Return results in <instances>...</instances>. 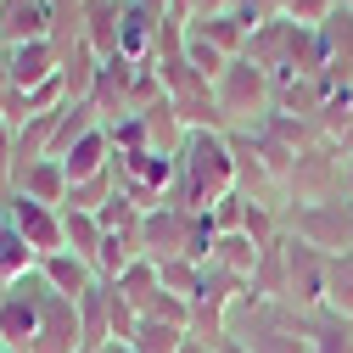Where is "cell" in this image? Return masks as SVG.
Returning <instances> with one entry per match:
<instances>
[{
	"mask_svg": "<svg viewBox=\"0 0 353 353\" xmlns=\"http://www.w3.org/2000/svg\"><path fill=\"white\" fill-rule=\"evenodd\" d=\"M34 270L46 275V286H51L57 297H73V303H79L84 292H96V286H101V275H96L84 258H73V252H51V258H39Z\"/></svg>",
	"mask_w": 353,
	"mask_h": 353,
	"instance_id": "obj_12",
	"label": "cell"
},
{
	"mask_svg": "<svg viewBox=\"0 0 353 353\" xmlns=\"http://www.w3.org/2000/svg\"><path fill=\"white\" fill-rule=\"evenodd\" d=\"M191 331L185 325H174V320H152V314H141V331H135V353H180V342H185Z\"/></svg>",
	"mask_w": 353,
	"mask_h": 353,
	"instance_id": "obj_22",
	"label": "cell"
},
{
	"mask_svg": "<svg viewBox=\"0 0 353 353\" xmlns=\"http://www.w3.org/2000/svg\"><path fill=\"white\" fill-rule=\"evenodd\" d=\"M191 230H196V213L163 202V208H152V213L141 219V252H146L152 263L191 258Z\"/></svg>",
	"mask_w": 353,
	"mask_h": 353,
	"instance_id": "obj_6",
	"label": "cell"
},
{
	"mask_svg": "<svg viewBox=\"0 0 353 353\" xmlns=\"http://www.w3.org/2000/svg\"><path fill=\"white\" fill-rule=\"evenodd\" d=\"M258 258H263V247H258L247 230H225V236L213 241V252H208L213 270H225V275H236V281H247V286H252V275H258Z\"/></svg>",
	"mask_w": 353,
	"mask_h": 353,
	"instance_id": "obj_14",
	"label": "cell"
},
{
	"mask_svg": "<svg viewBox=\"0 0 353 353\" xmlns=\"http://www.w3.org/2000/svg\"><path fill=\"white\" fill-rule=\"evenodd\" d=\"M12 90V73H6V57H0V96Z\"/></svg>",
	"mask_w": 353,
	"mask_h": 353,
	"instance_id": "obj_30",
	"label": "cell"
},
{
	"mask_svg": "<svg viewBox=\"0 0 353 353\" xmlns=\"http://www.w3.org/2000/svg\"><path fill=\"white\" fill-rule=\"evenodd\" d=\"M101 353H135V347H129V342H107Z\"/></svg>",
	"mask_w": 353,
	"mask_h": 353,
	"instance_id": "obj_31",
	"label": "cell"
},
{
	"mask_svg": "<svg viewBox=\"0 0 353 353\" xmlns=\"http://www.w3.org/2000/svg\"><path fill=\"white\" fill-rule=\"evenodd\" d=\"M84 353H90V347H84Z\"/></svg>",
	"mask_w": 353,
	"mask_h": 353,
	"instance_id": "obj_34",
	"label": "cell"
},
{
	"mask_svg": "<svg viewBox=\"0 0 353 353\" xmlns=\"http://www.w3.org/2000/svg\"><path fill=\"white\" fill-rule=\"evenodd\" d=\"M0 39H6V46L51 39V12H46V0H0Z\"/></svg>",
	"mask_w": 353,
	"mask_h": 353,
	"instance_id": "obj_13",
	"label": "cell"
},
{
	"mask_svg": "<svg viewBox=\"0 0 353 353\" xmlns=\"http://www.w3.org/2000/svg\"><path fill=\"white\" fill-rule=\"evenodd\" d=\"M185 62H191L208 84H219V73L230 68V57H225V51H213L208 39H202V34H191V28H185Z\"/></svg>",
	"mask_w": 353,
	"mask_h": 353,
	"instance_id": "obj_25",
	"label": "cell"
},
{
	"mask_svg": "<svg viewBox=\"0 0 353 353\" xmlns=\"http://www.w3.org/2000/svg\"><path fill=\"white\" fill-rule=\"evenodd\" d=\"M0 51H6V39H0Z\"/></svg>",
	"mask_w": 353,
	"mask_h": 353,
	"instance_id": "obj_33",
	"label": "cell"
},
{
	"mask_svg": "<svg viewBox=\"0 0 353 353\" xmlns=\"http://www.w3.org/2000/svg\"><path fill=\"white\" fill-rule=\"evenodd\" d=\"M185 28H191V34H202L208 46H213V51H225L230 62H236V57H247V39H252V28H247L236 12H219V17H202V23H185Z\"/></svg>",
	"mask_w": 353,
	"mask_h": 353,
	"instance_id": "obj_17",
	"label": "cell"
},
{
	"mask_svg": "<svg viewBox=\"0 0 353 353\" xmlns=\"http://www.w3.org/2000/svg\"><path fill=\"white\" fill-rule=\"evenodd\" d=\"M0 353H12V347H6V342H0Z\"/></svg>",
	"mask_w": 353,
	"mask_h": 353,
	"instance_id": "obj_32",
	"label": "cell"
},
{
	"mask_svg": "<svg viewBox=\"0 0 353 353\" xmlns=\"http://www.w3.org/2000/svg\"><path fill=\"white\" fill-rule=\"evenodd\" d=\"M112 196H118V168H107V174H90V180L68 185V202H62V208H73V213H101Z\"/></svg>",
	"mask_w": 353,
	"mask_h": 353,
	"instance_id": "obj_21",
	"label": "cell"
},
{
	"mask_svg": "<svg viewBox=\"0 0 353 353\" xmlns=\"http://www.w3.org/2000/svg\"><path fill=\"white\" fill-rule=\"evenodd\" d=\"M0 292H6V286H0Z\"/></svg>",
	"mask_w": 353,
	"mask_h": 353,
	"instance_id": "obj_35",
	"label": "cell"
},
{
	"mask_svg": "<svg viewBox=\"0 0 353 353\" xmlns=\"http://www.w3.org/2000/svg\"><path fill=\"white\" fill-rule=\"evenodd\" d=\"M62 79H68V101H90L96 79H101V57H96L90 46H73V51L62 57Z\"/></svg>",
	"mask_w": 353,
	"mask_h": 353,
	"instance_id": "obj_19",
	"label": "cell"
},
{
	"mask_svg": "<svg viewBox=\"0 0 353 353\" xmlns=\"http://www.w3.org/2000/svg\"><path fill=\"white\" fill-rule=\"evenodd\" d=\"M342 196H347V202H353V157H347V163H342Z\"/></svg>",
	"mask_w": 353,
	"mask_h": 353,
	"instance_id": "obj_27",
	"label": "cell"
},
{
	"mask_svg": "<svg viewBox=\"0 0 353 353\" xmlns=\"http://www.w3.org/2000/svg\"><path fill=\"white\" fill-rule=\"evenodd\" d=\"M112 135H107V123L101 129H90L84 141H73V152L62 157V168H68V185H79V180H90V174H107L112 168Z\"/></svg>",
	"mask_w": 353,
	"mask_h": 353,
	"instance_id": "obj_15",
	"label": "cell"
},
{
	"mask_svg": "<svg viewBox=\"0 0 353 353\" xmlns=\"http://www.w3.org/2000/svg\"><path fill=\"white\" fill-rule=\"evenodd\" d=\"M180 353H213V347H208V342H196V336H185V342H180Z\"/></svg>",
	"mask_w": 353,
	"mask_h": 353,
	"instance_id": "obj_28",
	"label": "cell"
},
{
	"mask_svg": "<svg viewBox=\"0 0 353 353\" xmlns=\"http://www.w3.org/2000/svg\"><path fill=\"white\" fill-rule=\"evenodd\" d=\"M174 157H180V191H174V208L208 213L213 202H225L236 191V152H230L225 129H191L185 146Z\"/></svg>",
	"mask_w": 353,
	"mask_h": 353,
	"instance_id": "obj_1",
	"label": "cell"
},
{
	"mask_svg": "<svg viewBox=\"0 0 353 353\" xmlns=\"http://www.w3.org/2000/svg\"><path fill=\"white\" fill-rule=\"evenodd\" d=\"M101 241H107V230H101V219H96V213H73V208H62V247H68L73 258H84V263L96 270Z\"/></svg>",
	"mask_w": 353,
	"mask_h": 353,
	"instance_id": "obj_16",
	"label": "cell"
},
{
	"mask_svg": "<svg viewBox=\"0 0 353 353\" xmlns=\"http://www.w3.org/2000/svg\"><path fill=\"white\" fill-rule=\"evenodd\" d=\"M342 152L331 141H314V146H303L292 174H286V208H303V202H331L342 196Z\"/></svg>",
	"mask_w": 353,
	"mask_h": 353,
	"instance_id": "obj_4",
	"label": "cell"
},
{
	"mask_svg": "<svg viewBox=\"0 0 353 353\" xmlns=\"http://www.w3.org/2000/svg\"><path fill=\"white\" fill-rule=\"evenodd\" d=\"M79 325H84V347H90V353H101L112 342L107 336V286H96V292L79 297Z\"/></svg>",
	"mask_w": 353,
	"mask_h": 353,
	"instance_id": "obj_23",
	"label": "cell"
},
{
	"mask_svg": "<svg viewBox=\"0 0 353 353\" xmlns=\"http://www.w3.org/2000/svg\"><path fill=\"white\" fill-rule=\"evenodd\" d=\"M286 308H297V314H314V308H325V270L331 258L303 247L292 230H286Z\"/></svg>",
	"mask_w": 353,
	"mask_h": 353,
	"instance_id": "obj_5",
	"label": "cell"
},
{
	"mask_svg": "<svg viewBox=\"0 0 353 353\" xmlns=\"http://www.w3.org/2000/svg\"><path fill=\"white\" fill-rule=\"evenodd\" d=\"M107 286H118V292H123L129 303L141 308V314L152 308V297L163 292V281H157V263H152V258H135V263H129V270H123L118 281H107Z\"/></svg>",
	"mask_w": 353,
	"mask_h": 353,
	"instance_id": "obj_20",
	"label": "cell"
},
{
	"mask_svg": "<svg viewBox=\"0 0 353 353\" xmlns=\"http://www.w3.org/2000/svg\"><path fill=\"white\" fill-rule=\"evenodd\" d=\"M336 6H342V0H286V23H297V28H320Z\"/></svg>",
	"mask_w": 353,
	"mask_h": 353,
	"instance_id": "obj_26",
	"label": "cell"
},
{
	"mask_svg": "<svg viewBox=\"0 0 353 353\" xmlns=\"http://www.w3.org/2000/svg\"><path fill=\"white\" fill-rule=\"evenodd\" d=\"M6 57V73H12V90H39L46 79H57L62 73V51L51 46V39H28V46H6L0 51Z\"/></svg>",
	"mask_w": 353,
	"mask_h": 353,
	"instance_id": "obj_9",
	"label": "cell"
},
{
	"mask_svg": "<svg viewBox=\"0 0 353 353\" xmlns=\"http://www.w3.org/2000/svg\"><path fill=\"white\" fill-rule=\"evenodd\" d=\"M107 286V281H101ZM135 331H141V308L129 303L118 286H107V336L112 342H135Z\"/></svg>",
	"mask_w": 353,
	"mask_h": 353,
	"instance_id": "obj_24",
	"label": "cell"
},
{
	"mask_svg": "<svg viewBox=\"0 0 353 353\" xmlns=\"http://www.w3.org/2000/svg\"><path fill=\"white\" fill-rule=\"evenodd\" d=\"M6 191L12 196H28V202H46V208H62L68 202V168L57 157H39V163H28V168L12 174Z\"/></svg>",
	"mask_w": 353,
	"mask_h": 353,
	"instance_id": "obj_10",
	"label": "cell"
},
{
	"mask_svg": "<svg viewBox=\"0 0 353 353\" xmlns=\"http://www.w3.org/2000/svg\"><path fill=\"white\" fill-rule=\"evenodd\" d=\"M6 213H12L17 236L28 241L34 263L51 258V252H68V247H62V208H46V202H28V196H12V191H6Z\"/></svg>",
	"mask_w": 353,
	"mask_h": 353,
	"instance_id": "obj_7",
	"label": "cell"
},
{
	"mask_svg": "<svg viewBox=\"0 0 353 353\" xmlns=\"http://www.w3.org/2000/svg\"><path fill=\"white\" fill-rule=\"evenodd\" d=\"M286 230L314 247L325 258H342L353 252V202L347 196H331V202H303V208H286Z\"/></svg>",
	"mask_w": 353,
	"mask_h": 353,
	"instance_id": "obj_3",
	"label": "cell"
},
{
	"mask_svg": "<svg viewBox=\"0 0 353 353\" xmlns=\"http://www.w3.org/2000/svg\"><path fill=\"white\" fill-rule=\"evenodd\" d=\"M28 270H34V252H28V241L17 236L12 213H6V196H0V286H12V281L28 275Z\"/></svg>",
	"mask_w": 353,
	"mask_h": 353,
	"instance_id": "obj_18",
	"label": "cell"
},
{
	"mask_svg": "<svg viewBox=\"0 0 353 353\" xmlns=\"http://www.w3.org/2000/svg\"><path fill=\"white\" fill-rule=\"evenodd\" d=\"M28 353H84V325H79V303L73 297H46L39 303V331Z\"/></svg>",
	"mask_w": 353,
	"mask_h": 353,
	"instance_id": "obj_8",
	"label": "cell"
},
{
	"mask_svg": "<svg viewBox=\"0 0 353 353\" xmlns=\"http://www.w3.org/2000/svg\"><path fill=\"white\" fill-rule=\"evenodd\" d=\"M320 51H325V73L353 90V6H336L320 23Z\"/></svg>",
	"mask_w": 353,
	"mask_h": 353,
	"instance_id": "obj_11",
	"label": "cell"
},
{
	"mask_svg": "<svg viewBox=\"0 0 353 353\" xmlns=\"http://www.w3.org/2000/svg\"><path fill=\"white\" fill-rule=\"evenodd\" d=\"M213 353H247V347H241V342H230V336H225V342H219V347H213Z\"/></svg>",
	"mask_w": 353,
	"mask_h": 353,
	"instance_id": "obj_29",
	"label": "cell"
},
{
	"mask_svg": "<svg viewBox=\"0 0 353 353\" xmlns=\"http://www.w3.org/2000/svg\"><path fill=\"white\" fill-rule=\"evenodd\" d=\"M213 107H219V118H225V135H252V129H263L270 112H275V79L258 62L236 57L225 73H219V84H213Z\"/></svg>",
	"mask_w": 353,
	"mask_h": 353,
	"instance_id": "obj_2",
	"label": "cell"
}]
</instances>
